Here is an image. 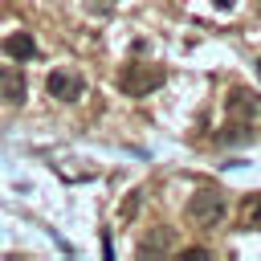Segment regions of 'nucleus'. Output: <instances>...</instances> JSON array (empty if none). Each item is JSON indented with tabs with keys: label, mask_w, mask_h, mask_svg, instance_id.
Wrapping results in <instances>:
<instances>
[{
	"label": "nucleus",
	"mask_w": 261,
	"mask_h": 261,
	"mask_svg": "<svg viewBox=\"0 0 261 261\" xmlns=\"http://www.w3.org/2000/svg\"><path fill=\"white\" fill-rule=\"evenodd\" d=\"M163 65H143V61H130V65H122V73H118V90L126 94V98H147L151 90H159L163 86Z\"/></svg>",
	"instance_id": "1"
},
{
	"label": "nucleus",
	"mask_w": 261,
	"mask_h": 261,
	"mask_svg": "<svg viewBox=\"0 0 261 261\" xmlns=\"http://www.w3.org/2000/svg\"><path fill=\"white\" fill-rule=\"evenodd\" d=\"M224 212H228V204H224V196H220L216 188H200V192H192V200H188V220L200 224V228H216V224L224 220Z\"/></svg>",
	"instance_id": "2"
},
{
	"label": "nucleus",
	"mask_w": 261,
	"mask_h": 261,
	"mask_svg": "<svg viewBox=\"0 0 261 261\" xmlns=\"http://www.w3.org/2000/svg\"><path fill=\"white\" fill-rule=\"evenodd\" d=\"M45 90H49V98H57V102H77L82 90H86V82H82L77 69H49Z\"/></svg>",
	"instance_id": "3"
},
{
	"label": "nucleus",
	"mask_w": 261,
	"mask_h": 261,
	"mask_svg": "<svg viewBox=\"0 0 261 261\" xmlns=\"http://www.w3.org/2000/svg\"><path fill=\"white\" fill-rule=\"evenodd\" d=\"M224 110H228V118H232V122H249V126H253V122L261 118V98H257L253 90L237 86V90H228Z\"/></svg>",
	"instance_id": "4"
},
{
	"label": "nucleus",
	"mask_w": 261,
	"mask_h": 261,
	"mask_svg": "<svg viewBox=\"0 0 261 261\" xmlns=\"http://www.w3.org/2000/svg\"><path fill=\"white\" fill-rule=\"evenodd\" d=\"M29 94V82H24V69L20 65H0V102L8 106H20Z\"/></svg>",
	"instance_id": "5"
},
{
	"label": "nucleus",
	"mask_w": 261,
	"mask_h": 261,
	"mask_svg": "<svg viewBox=\"0 0 261 261\" xmlns=\"http://www.w3.org/2000/svg\"><path fill=\"white\" fill-rule=\"evenodd\" d=\"M4 53H8L12 61H33V57H37V41H33V33H12V37L4 41Z\"/></svg>",
	"instance_id": "6"
},
{
	"label": "nucleus",
	"mask_w": 261,
	"mask_h": 261,
	"mask_svg": "<svg viewBox=\"0 0 261 261\" xmlns=\"http://www.w3.org/2000/svg\"><path fill=\"white\" fill-rule=\"evenodd\" d=\"M163 249H171V232H167L163 224H159V228H151V232L139 241V253H143V257H151V253H163Z\"/></svg>",
	"instance_id": "7"
},
{
	"label": "nucleus",
	"mask_w": 261,
	"mask_h": 261,
	"mask_svg": "<svg viewBox=\"0 0 261 261\" xmlns=\"http://www.w3.org/2000/svg\"><path fill=\"white\" fill-rule=\"evenodd\" d=\"M249 139H253L249 122H232V118H228V126L220 130V143H249Z\"/></svg>",
	"instance_id": "8"
},
{
	"label": "nucleus",
	"mask_w": 261,
	"mask_h": 261,
	"mask_svg": "<svg viewBox=\"0 0 261 261\" xmlns=\"http://www.w3.org/2000/svg\"><path fill=\"white\" fill-rule=\"evenodd\" d=\"M86 12L90 16H110L114 12V0H86Z\"/></svg>",
	"instance_id": "9"
},
{
	"label": "nucleus",
	"mask_w": 261,
	"mask_h": 261,
	"mask_svg": "<svg viewBox=\"0 0 261 261\" xmlns=\"http://www.w3.org/2000/svg\"><path fill=\"white\" fill-rule=\"evenodd\" d=\"M135 212H139V192H130V196L122 200V208H118V216H122V220H130Z\"/></svg>",
	"instance_id": "10"
},
{
	"label": "nucleus",
	"mask_w": 261,
	"mask_h": 261,
	"mask_svg": "<svg viewBox=\"0 0 261 261\" xmlns=\"http://www.w3.org/2000/svg\"><path fill=\"white\" fill-rule=\"evenodd\" d=\"M179 257H184V261H204V257H208V249H184Z\"/></svg>",
	"instance_id": "11"
},
{
	"label": "nucleus",
	"mask_w": 261,
	"mask_h": 261,
	"mask_svg": "<svg viewBox=\"0 0 261 261\" xmlns=\"http://www.w3.org/2000/svg\"><path fill=\"white\" fill-rule=\"evenodd\" d=\"M249 228H261V200H257L253 212H249Z\"/></svg>",
	"instance_id": "12"
},
{
	"label": "nucleus",
	"mask_w": 261,
	"mask_h": 261,
	"mask_svg": "<svg viewBox=\"0 0 261 261\" xmlns=\"http://www.w3.org/2000/svg\"><path fill=\"white\" fill-rule=\"evenodd\" d=\"M212 4H216V8H232V0H212Z\"/></svg>",
	"instance_id": "13"
},
{
	"label": "nucleus",
	"mask_w": 261,
	"mask_h": 261,
	"mask_svg": "<svg viewBox=\"0 0 261 261\" xmlns=\"http://www.w3.org/2000/svg\"><path fill=\"white\" fill-rule=\"evenodd\" d=\"M257 16H261V0H257Z\"/></svg>",
	"instance_id": "14"
}]
</instances>
